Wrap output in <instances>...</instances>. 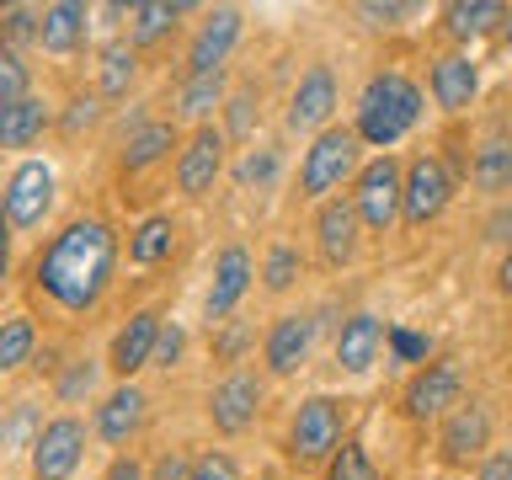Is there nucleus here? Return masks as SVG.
Returning <instances> with one entry per match:
<instances>
[{
  "label": "nucleus",
  "mask_w": 512,
  "mask_h": 480,
  "mask_svg": "<svg viewBox=\"0 0 512 480\" xmlns=\"http://www.w3.org/2000/svg\"><path fill=\"white\" fill-rule=\"evenodd\" d=\"M182 352H187V331L176 326V320H166V326H160V336H155V352H150V368H171L182 363Z\"/></svg>",
  "instance_id": "37"
},
{
  "label": "nucleus",
  "mask_w": 512,
  "mask_h": 480,
  "mask_svg": "<svg viewBox=\"0 0 512 480\" xmlns=\"http://www.w3.org/2000/svg\"><path fill=\"white\" fill-rule=\"evenodd\" d=\"M502 16H507V6H496V0H454V6H443V27H448V38L470 43L480 32H491Z\"/></svg>",
  "instance_id": "26"
},
{
  "label": "nucleus",
  "mask_w": 512,
  "mask_h": 480,
  "mask_svg": "<svg viewBox=\"0 0 512 480\" xmlns=\"http://www.w3.org/2000/svg\"><path fill=\"white\" fill-rule=\"evenodd\" d=\"M144 406H150V400H144V390H139L134 379L118 384V390H112L102 406H96V438L112 443V448L134 443L139 427H144Z\"/></svg>",
  "instance_id": "19"
},
{
  "label": "nucleus",
  "mask_w": 512,
  "mask_h": 480,
  "mask_svg": "<svg viewBox=\"0 0 512 480\" xmlns=\"http://www.w3.org/2000/svg\"><path fill=\"white\" fill-rule=\"evenodd\" d=\"M251 347V326H246V320H224V336H219V342H214V358L219 363H240V352H246Z\"/></svg>",
  "instance_id": "41"
},
{
  "label": "nucleus",
  "mask_w": 512,
  "mask_h": 480,
  "mask_svg": "<svg viewBox=\"0 0 512 480\" xmlns=\"http://www.w3.org/2000/svg\"><path fill=\"white\" fill-rule=\"evenodd\" d=\"M80 454H86V427L80 416H54L32 438V480H70Z\"/></svg>",
  "instance_id": "11"
},
{
  "label": "nucleus",
  "mask_w": 512,
  "mask_h": 480,
  "mask_svg": "<svg viewBox=\"0 0 512 480\" xmlns=\"http://www.w3.org/2000/svg\"><path fill=\"white\" fill-rule=\"evenodd\" d=\"M32 86V70L22 64V54H11V48H0V107H11V102H22V96Z\"/></svg>",
  "instance_id": "35"
},
{
  "label": "nucleus",
  "mask_w": 512,
  "mask_h": 480,
  "mask_svg": "<svg viewBox=\"0 0 512 480\" xmlns=\"http://www.w3.org/2000/svg\"><path fill=\"white\" fill-rule=\"evenodd\" d=\"M299 283V251L294 246H267V262H262V288L267 294H288Z\"/></svg>",
  "instance_id": "33"
},
{
  "label": "nucleus",
  "mask_w": 512,
  "mask_h": 480,
  "mask_svg": "<svg viewBox=\"0 0 512 480\" xmlns=\"http://www.w3.org/2000/svg\"><path fill=\"white\" fill-rule=\"evenodd\" d=\"M496 288H502V294L512 299V246H507V256H502V262H496Z\"/></svg>",
  "instance_id": "49"
},
{
  "label": "nucleus",
  "mask_w": 512,
  "mask_h": 480,
  "mask_svg": "<svg viewBox=\"0 0 512 480\" xmlns=\"http://www.w3.org/2000/svg\"><path fill=\"white\" fill-rule=\"evenodd\" d=\"M315 246H320V262L326 267H347L363 246V224H358V208L352 198H326L315 208Z\"/></svg>",
  "instance_id": "15"
},
{
  "label": "nucleus",
  "mask_w": 512,
  "mask_h": 480,
  "mask_svg": "<svg viewBox=\"0 0 512 480\" xmlns=\"http://www.w3.org/2000/svg\"><path fill=\"white\" fill-rule=\"evenodd\" d=\"M0 379H6V374H0Z\"/></svg>",
  "instance_id": "55"
},
{
  "label": "nucleus",
  "mask_w": 512,
  "mask_h": 480,
  "mask_svg": "<svg viewBox=\"0 0 512 480\" xmlns=\"http://www.w3.org/2000/svg\"><path fill=\"white\" fill-rule=\"evenodd\" d=\"M262 395H267V384L256 368H230V374L214 384V395H208V422H214V432L240 438V432L256 422V411H262Z\"/></svg>",
  "instance_id": "7"
},
{
  "label": "nucleus",
  "mask_w": 512,
  "mask_h": 480,
  "mask_svg": "<svg viewBox=\"0 0 512 480\" xmlns=\"http://www.w3.org/2000/svg\"><path fill=\"white\" fill-rule=\"evenodd\" d=\"M32 427H38V416H32V406H16V411H11V422L0 427V454H16V448H22L27 438H38ZM27 448H32V443H27Z\"/></svg>",
  "instance_id": "39"
},
{
  "label": "nucleus",
  "mask_w": 512,
  "mask_h": 480,
  "mask_svg": "<svg viewBox=\"0 0 512 480\" xmlns=\"http://www.w3.org/2000/svg\"><path fill=\"white\" fill-rule=\"evenodd\" d=\"M251 278H256L251 251H246V246H224V251H219V262H214V288H208V299H203L208 326H224V320L235 315V304L246 299Z\"/></svg>",
  "instance_id": "16"
},
{
  "label": "nucleus",
  "mask_w": 512,
  "mask_h": 480,
  "mask_svg": "<svg viewBox=\"0 0 512 480\" xmlns=\"http://www.w3.org/2000/svg\"><path fill=\"white\" fill-rule=\"evenodd\" d=\"M486 448H491V411L480 406V400H459V406L443 416V432H438L443 464L470 470L475 459H486Z\"/></svg>",
  "instance_id": "10"
},
{
  "label": "nucleus",
  "mask_w": 512,
  "mask_h": 480,
  "mask_svg": "<svg viewBox=\"0 0 512 480\" xmlns=\"http://www.w3.org/2000/svg\"><path fill=\"white\" fill-rule=\"evenodd\" d=\"M310 347H315V315H278L262 336V363L272 379H288L310 363Z\"/></svg>",
  "instance_id": "14"
},
{
  "label": "nucleus",
  "mask_w": 512,
  "mask_h": 480,
  "mask_svg": "<svg viewBox=\"0 0 512 480\" xmlns=\"http://www.w3.org/2000/svg\"><path fill=\"white\" fill-rule=\"evenodd\" d=\"M96 379H102V363L96 358H70L64 374H59V384H54V395L64 400V406H75V400H86L96 390Z\"/></svg>",
  "instance_id": "32"
},
{
  "label": "nucleus",
  "mask_w": 512,
  "mask_h": 480,
  "mask_svg": "<svg viewBox=\"0 0 512 480\" xmlns=\"http://www.w3.org/2000/svg\"><path fill=\"white\" fill-rule=\"evenodd\" d=\"M395 347L406 352V358H422V352H427V342H422V336H406V331L395 336Z\"/></svg>",
  "instance_id": "50"
},
{
  "label": "nucleus",
  "mask_w": 512,
  "mask_h": 480,
  "mask_svg": "<svg viewBox=\"0 0 512 480\" xmlns=\"http://www.w3.org/2000/svg\"><path fill=\"white\" fill-rule=\"evenodd\" d=\"M112 272H118V235L107 219L80 214L59 235H48V246L32 262V288L64 315H91L107 299Z\"/></svg>",
  "instance_id": "1"
},
{
  "label": "nucleus",
  "mask_w": 512,
  "mask_h": 480,
  "mask_svg": "<svg viewBox=\"0 0 512 480\" xmlns=\"http://www.w3.org/2000/svg\"><path fill=\"white\" fill-rule=\"evenodd\" d=\"M102 480H144V464H139L134 454H118V459L107 464V475H102Z\"/></svg>",
  "instance_id": "48"
},
{
  "label": "nucleus",
  "mask_w": 512,
  "mask_h": 480,
  "mask_svg": "<svg viewBox=\"0 0 512 480\" xmlns=\"http://www.w3.org/2000/svg\"><path fill=\"white\" fill-rule=\"evenodd\" d=\"M475 480H512V448H496V454L480 459V475Z\"/></svg>",
  "instance_id": "45"
},
{
  "label": "nucleus",
  "mask_w": 512,
  "mask_h": 480,
  "mask_svg": "<svg viewBox=\"0 0 512 480\" xmlns=\"http://www.w3.org/2000/svg\"><path fill=\"white\" fill-rule=\"evenodd\" d=\"M486 240H502V246H512V203H502V208L486 219Z\"/></svg>",
  "instance_id": "46"
},
{
  "label": "nucleus",
  "mask_w": 512,
  "mask_h": 480,
  "mask_svg": "<svg viewBox=\"0 0 512 480\" xmlns=\"http://www.w3.org/2000/svg\"><path fill=\"white\" fill-rule=\"evenodd\" d=\"M379 347H384V320L379 315H352L342 320V331H336V368L342 374H368V368L379 363Z\"/></svg>",
  "instance_id": "20"
},
{
  "label": "nucleus",
  "mask_w": 512,
  "mask_h": 480,
  "mask_svg": "<svg viewBox=\"0 0 512 480\" xmlns=\"http://www.w3.org/2000/svg\"><path fill=\"white\" fill-rule=\"evenodd\" d=\"M224 107H230V118H224V139H246V134H251V107H256V96H251V91H235Z\"/></svg>",
  "instance_id": "42"
},
{
  "label": "nucleus",
  "mask_w": 512,
  "mask_h": 480,
  "mask_svg": "<svg viewBox=\"0 0 512 480\" xmlns=\"http://www.w3.org/2000/svg\"><path fill=\"white\" fill-rule=\"evenodd\" d=\"M235 176H240V187H267L272 176H278V150H267V144H262V150H251L235 166Z\"/></svg>",
  "instance_id": "38"
},
{
  "label": "nucleus",
  "mask_w": 512,
  "mask_h": 480,
  "mask_svg": "<svg viewBox=\"0 0 512 480\" xmlns=\"http://www.w3.org/2000/svg\"><path fill=\"white\" fill-rule=\"evenodd\" d=\"M6 272H11V235L0 240V283H6Z\"/></svg>",
  "instance_id": "51"
},
{
  "label": "nucleus",
  "mask_w": 512,
  "mask_h": 480,
  "mask_svg": "<svg viewBox=\"0 0 512 480\" xmlns=\"http://www.w3.org/2000/svg\"><path fill=\"white\" fill-rule=\"evenodd\" d=\"M187 480H240V470H235V459L224 454V448H208V454L192 459V475Z\"/></svg>",
  "instance_id": "40"
},
{
  "label": "nucleus",
  "mask_w": 512,
  "mask_h": 480,
  "mask_svg": "<svg viewBox=\"0 0 512 480\" xmlns=\"http://www.w3.org/2000/svg\"><path fill=\"white\" fill-rule=\"evenodd\" d=\"M427 86H432V102L443 112H464L480 91V70H475L470 54H443V59H432Z\"/></svg>",
  "instance_id": "21"
},
{
  "label": "nucleus",
  "mask_w": 512,
  "mask_h": 480,
  "mask_svg": "<svg viewBox=\"0 0 512 480\" xmlns=\"http://www.w3.org/2000/svg\"><path fill=\"white\" fill-rule=\"evenodd\" d=\"M224 107V70L214 75H187L182 80V96H176V112L187 123H208V112Z\"/></svg>",
  "instance_id": "30"
},
{
  "label": "nucleus",
  "mask_w": 512,
  "mask_h": 480,
  "mask_svg": "<svg viewBox=\"0 0 512 480\" xmlns=\"http://www.w3.org/2000/svg\"><path fill=\"white\" fill-rule=\"evenodd\" d=\"M96 118H102V107H96V96H75L70 112L59 118L64 134H86V128H96Z\"/></svg>",
  "instance_id": "43"
},
{
  "label": "nucleus",
  "mask_w": 512,
  "mask_h": 480,
  "mask_svg": "<svg viewBox=\"0 0 512 480\" xmlns=\"http://www.w3.org/2000/svg\"><path fill=\"white\" fill-rule=\"evenodd\" d=\"M262 480H283V475H262Z\"/></svg>",
  "instance_id": "54"
},
{
  "label": "nucleus",
  "mask_w": 512,
  "mask_h": 480,
  "mask_svg": "<svg viewBox=\"0 0 512 480\" xmlns=\"http://www.w3.org/2000/svg\"><path fill=\"white\" fill-rule=\"evenodd\" d=\"M171 246H176V219L171 214H150V219L134 224V235H128V262L155 267V262L171 256Z\"/></svg>",
  "instance_id": "25"
},
{
  "label": "nucleus",
  "mask_w": 512,
  "mask_h": 480,
  "mask_svg": "<svg viewBox=\"0 0 512 480\" xmlns=\"http://www.w3.org/2000/svg\"><path fill=\"white\" fill-rule=\"evenodd\" d=\"M16 43H38V11H32V6L0 11V48H11V54H16Z\"/></svg>",
  "instance_id": "36"
},
{
  "label": "nucleus",
  "mask_w": 512,
  "mask_h": 480,
  "mask_svg": "<svg viewBox=\"0 0 512 480\" xmlns=\"http://www.w3.org/2000/svg\"><path fill=\"white\" fill-rule=\"evenodd\" d=\"M342 427H347V406L331 395H310L299 400L294 422H288V459L299 470H315V464H331V454L342 448Z\"/></svg>",
  "instance_id": "3"
},
{
  "label": "nucleus",
  "mask_w": 512,
  "mask_h": 480,
  "mask_svg": "<svg viewBox=\"0 0 512 480\" xmlns=\"http://www.w3.org/2000/svg\"><path fill=\"white\" fill-rule=\"evenodd\" d=\"M139 75V48L134 43H107L102 48V70H96V91L107 96V102H118V96H128V86H134Z\"/></svg>",
  "instance_id": "27"
},
{
  "label": "nucleus",
  "mask_w": 512,
  "mask_h": 480,
  "mask_svg": "<svg viewBox=\"0 0 512 480\" xmlns=\"http://www.w3.org/2000/svg\"><path fill=\"white\" fill-rule=\"evenodd\" d=\"M32 352H38V326H32V315L0 320V374H11V368L32 363Z\"/></svg>",
  "instance_id": "31"
},
{
  "label": "nucleus",
  "mask_w": 512,
  "mask_h": 480,
  "mask_svg": "<svg viewBox=\"0 0 512 480\" xmlns=\"http://www.w3.org/2000/svg\"><path fill=\"white\" fill-rule=\"evenodd\" d=\"M416 123H422V86L400 70H379L358 96V123H352V134L363 144H374L379 155H390Z\"/></svg>",
  "instance_id": "2"
},
{
  "label": "nucleus",
  "mask_w": 512,
  "mask_h": 480,
  "mask_svg": "<svg viewBox=\"0 0 512 480\" xmlns=\"http://www.w3.org/2000/svg\"><path fill=\"white\" fill-rule=\"evenodd\" d=\"M459 390H464V374L454 358H438L427 368H416V379L406 384V395H400V406H406L411 422H438L459 406Z\"/></svg>",
  "instance_id": "9"
},
{
  "label": "nucleus",
  "mask_w": 512,
  "mask_h": 480,
  "mask_svg": "<svg viewBox=\"0 0 512 480\" xmlns=\"http://www.w3.org/2000/svg\"><path fill=\"white\" fill-rule=\"evenodd\" d=\"M502 32H507V48H512V6H507V16H502Z\"/></svg>",
  "instance_id": "52"
},
{
  "label": "nucleus",
  "mask_w": 512,
  "mask_h": 480,
  "mask_svg": "<svg viewBox=\"0 0 512 480\" xmlns=\"http://www.w3.org/2000/svg\"><path fill=\"white\" fill-rule=\"evenodd\" d=\"M11 235V224H6V203H0V240H6Z\"/></svg>",
  "instance_id": "53"
},
{
  "label": "nucleus",
  "mask_w": 512,
  "mask_h": 480,
  "mask_svg": "<svg viewBox=\"0 0 512 480\" xmlns=\"http://www.w3.org/2000/svg\"><path fill=\"white\" fill-rule=\"evenodd\" d=\"M166 326V315L160 310H134L128 315V326L112 336V352H107V368L118 374L123 384L139 374V368H150V352H155V336Z\"/></svg>",
  "instance_id": "17"
},
{
  "label": "nucleus",
  "mask_w": 512,
  "mask_h": 480,
  "mask_svg": "<svg viewBox=\"0 0 512 480\" xmlns=\"http://www.w3.org/2000/svg\"><path fill=\"white\" fill-rule=\"evenodd\" d=\"M406 11H411V6H374V0H368V6H358V16H368L374 27H395Z\"/></svg>",
  "instance_id": "47"
},
{
  "label": "nucleus",
  "mask_w": 512,
  "mask_h": 480,
  "mask_svg": "<svg viewBox=\"0 0 512 480\" xmlns=\"http://www.w3.org/2000/svg\"><path fill=\"white\" fill-rule=\"evenodd\" d=\"M358 155H363V139L352 134V128H326V134L310 139V150H304V166H299V192L315 203H326L336 187L347 182L352 171H358Z\"/></svg>",
  "instance_id": "4"
},
{
  "label": "nucleus",
  "mask_w": 512,
  "mask_h": 480,
  "mask_svg": "<svg viewBox=\"0 0 512 480\" xmlns=\"http://www.w3.org/2000/svg\"><path fill=\"white\" fill-rule=\"evenodd\" d=\"M91 32V11L80 0H54V6L38 11V43L48 54H75Z\"/></svg>",
  "instance_id": "22"
},
{
  "label": "nucleus",
  "mask_w": 512,
  "mask_h": 480,
  "mask_svg": "<svg viewBox=\"0 0 512 480\" xmlns=\"http://www.w3.org/2000/svg\"><path fill=\"white\" fill-rule=\"evenodd\" d=\"M48 128V107L38 96H22V102L0 107V150H27V144H38Z\"/></svg>",
  "instance_id": "24"
},
{
  "label": "nucleus",
  "mask_w": 512,
  "mask_h": 480,
  "mask_svg": "<svg viewBox=\"0 0 512 480\" xmlns=\"http://www.w3.org/2000/svg\"><path fill=\"white\" fill-rule=\"evenodd\" d=\"M336 118V75L331 64H310L299 75L294 96H288V128L294 134H326Z\"/></svg>",
  "instance_id": "12"
},
{
  "label": "nucleus",
  "mask_w": 512,
  "mask_h": 480,
  "mask_svg": "<svg viewBox=\"0 0 512 480\" xmlns=\"http://www.w3.org/2000/svg\"><path fill=\"white\" fill-rule=\"evenodd\" d=\"M176 16H187V6H171V0H139V6H128V43L144 48V43L166 38L176 27Z\"/></svg>",
  "instance_id": "28"
},
{
  "label": "nucleus",
  "mask_w": 512,
  "mask_h": 480,
  "mask_svg": "<svg viewBox=\"0 0 512 480\" xmlns=\"http://www.w3.org/2000/svg\"><path fill=\"white\" fill-rule=\"evenodd\" d=\"M0 203H6L11 230H38L48 219V208H54V166L48 160H22L11 171L6 192H0Z\"/></svg>",
  "instance_id": "8"
},
{
  "label": "nucleus",
  "mask_w": 512,
  "mask_h": 480,
  "mask_svg": "<svg viewBox=\"0 0 512 480\" xmlns=\"http://www.w3.org/2000/svg\"><path fill=\"white\" fill-rule=\"evenodd\" d=\"M187 475H192V459L182 454V448H171V454L155 459V470L144 475V480H187Z\"/></svg>",
  "instance_id": "44"
},
{
  "label": "nucleus",
  "mask_w": 512,
  "mask_h": 480,
  "mask_svg": "<svg viewBox=\"0 0 512 480\" xmlns=\"http://www.w3.org/2000/svg\"><path fill=\"white\" fill-rule=\"evenodd\" d=\"M171 150H176V123H166V118L139 123L134 134H128V144H123V176H139V171L160 166Z\"/></svg>",
  "instance_id": "23"
},
{
  "label": "nucleus",
  "mask_w": 512,
  "mask_h": 480,
  "mask_svg": "<svg viewBox=\"0 0 512 480\" xmlns=\"http://www.w3.org/2000/svg\"><path fill=\"white\" fill-rule=\"evenodd\" d=\"M454 198V171H448L443 155H416L406 166V192H400V219L411 224V230H422L432 224L448 208Z\"/></svg>",
  "instance_id": "6"
},
{
  "label": "nucleus",
  "mask_w": 512,
  "mask_h": 480,
  "mask_svg": "<svg viewBox=\"0 0 512 480\" xmlns=\"http://www.w3.org/2000/svg\"><path fill=\"white\" fill-rule=\"evenodd\" d=\"M224 176V128H198L182 155H176V192L182 198H203V192H214V182Z\"/></svg>",
  "instance_id": "13"
},
{
  "label": "nucleus",
  "mask_w": 512,
  "mask_h": 480,
  "mask_svg": "<svg viewBox=\"0 0 512 480\" xmlns=\"http://www.w3.org/2000/svg\"><path fill=\"white\" fill-rule=\"evenodd\" d=\"M240 11L235 6H219V11H208V22L198 27V38H192L187 48V75H214L224 70V59H230V48L240 43Z\"/></svg>",
  "instance_id": "18"
},
{
  "label": "nucleus",
  "mask_w": 512,
  "mask_h": 480,
  "mask_svg": "<svg viewBox=\"0 0 512 480\" xmlns=\"http://www.w3.org/2000/svg\"><path fill=\"white\" fill-rule=\"evenodd\" d=\"M470 182L480 192H507L512 187V144L507 139H486L470 160Z\"/></svg>",
  "instance_id": "29"
},
{
  "label": "nucleus",
  "mask_w": 512,
  "mask_h": 480,
  "mask_svg": "<svg viewBox=\"0 0 512 480\" xmlns=\"http://www.w3.org/2000/svg\"><path fill=\"white\" fill-rule=\"evenodd\" d=\"M400 192H406V166L395 155H374L368 166H358V182H352V208H358L363 230H395L400 224Z\"/></svg>",
  "instance_id": "5"
},
{
  "label": "nucleus",
  "mask_w": 512,
  "mask_h": 480,
  "mask_svg": "<svg viewBox=\"0 0 512 480\" xmlns=\"http://www.w3.org/2000/svg\"><path fill=\"white\" fill-rule=\"evenodd\" d=\"M326 480H379V470H374V459H368L363 443L342 438V448H336L331 464H326Z\"/></svg>",
  "instance_id": "34"
}]
</instances>
